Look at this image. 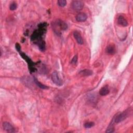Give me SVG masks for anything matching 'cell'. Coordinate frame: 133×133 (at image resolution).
I'll list each match as a JSON object with an SVG mask.
<instances>
[{
  "label": "cell",
  "mask_w": 133,
  "mask_h": 133,
  "mask_svg": "<svg viewBox=\"0 0 133 133\" xmlns=\"http://www.w3.org/2000/svg\"><path fill=\"white\" fill-rule=\"evenodd\" d=\"M46 24H41L39 25V29L35 30L31 35V40L36 43L42 51L45 49V44L43 39V36L46 31Z\"/></svg>",
  "instance_id": "1"
},
{
  "label": "cell",
  "mask_w": 133,
  "mask_h": 133,
  "mask_svg": "<svg viewBox=\"0 0 133 133\" xmlns=\"http://www.w3.org/2000/svg\"><path fill=\"white\" fill-rule=\"evenodd\" d=\"M20 54H21V56L27 62V63L29 66V68L30 72L31 73V72H34L36 70L34 63L30 59V58L28 56H27L26 55V54H25L24 53H22V52H20Z\"/></svg>",
  "instance_id": "2"
},
{
  "label": "cell",
  "mask_w": 133,
  "mask_h": 133,
  "mask_svg": "<svg viewBox=\"0 0 133 133\" xmlns=\"http://www.w3.org/2000/svg\"><path fill=\"white\" fill-rule=\"evenodd\" d=\"M52 80L54 84L56 85L60 86L63 84V82L60 78L58 73L57 71H54L52 74Z\"/></svg>",
  "instance_id": "3"
},
{
  "label": "cell",
  "mask_w": 133,
  "mask_h": 133,
  "mask_svg": "<svg viewBox=\"0 0 133 133\" xmlns=\"http://www.w3.org/2000/svg\"><path fill=\"white\" fill-rule=\"evenodd\" d=\"M71 4L73 9L75 11H80L84 7V3L81 1H74Z\"/></svg>",
  "instance_id": "4"
},
{
  "label": "cell",
  "mask_w": 133,
  "mask_h": 133,
  "mask_svg": "<svg viewBox=\"0 0 133 133\" xmlns=\"http://www.w3.org/2000/svg\"><path fill=\"white\" fill-rule=\"evenodd\" d=\"M128 117V112L126 111L123 112L116 117L115 121L117 123H120L125 120Z\"/></svg>",
  "instance_id": "5"
},
{
  "label": "cell",
  "mask_w": 133,
  "mask_h": 133,
  "mask_svg": "<svg viewBox=\"0 0 133 133\" xmlns=\"http://www.w3.org/2000/svg\"><path fill=\"white\" fill-rule=\"evenodd\" d=\"M73 35H74V37L76 41H77V43L79 44L82 45L83 44L84 42H83V40L82 39V37L79 31H74Z\"/></svg>",
  "instance_id": "6"
},
{
  "label": "cell",
  "mask_w": 133,
  "mask_h": 133,
  "mask_svg": "<svg viewBox=\"0 0 133 133\" xmlns=\"http://www.w3.org/2000/svg\"><path fill=\"white\" fill-rule=\"evenodd\" d=\"M3 126L5 130L8 132H15V129L14 127L8 122H5L3 124Z\"/></svg>",
  "instance_id": "7"
},
{
  "label": "cell",
  "mask_w": 133,
  "mask_h": 133,
  "mask_svg": "<svg viewBox=\"0 0 133 133\" xmlns=\"http://www.w3.org/2000/svg\"><path fill=\"white\" fill-rule=\"evenodd\" d=\"M87 19V16L85 13H80L76 16V20L79 22H84Z\"/></svg>",
  "instance_id": "8"
},
{
  "label": "cell",
  "mask_w": 133,
  "mask_h": 133,
  "mask_svg": "<svg viewBox=\"0 0 133 133\" xmlns=\"http://www.w3.org/2000/svg\"><path fill=\"white\" fill-rule=\"evenodd\" d=\"M106 53L109 55H113L115 54L116 52V46L114 44H110L106 48Z\"/></svg>",
  "instance_id": "9"
},
{
  "label": "cell",
  "mask_w": 133,
  "mask_h": 133,
  "mask_svg": "<svg viewBox=\"0 0 133 133\" xmlns=\"http://www.w3.org/2000/svg\"><path fill=\"white\" fill-rule=\"evenodd\" d=\"M118 24L122 27H127L128 22L126 19L122 16H120L118 18Z\"/></svg>",
  "instance_id": "10"
},
{
  "label": "cell",
  "mask_w": 133,
  "mask_h": 133,
  "mask_svg": "<svg viewBox=\"0 0 133 133\" xmlns=\"http://www.w3.org/2000/svg\"><path fill=\"white\" fill-rule=\"evenodd\" d=\"M56 25H57L59 27L61 30H66L68 28V26L63 21L58 20L57 22H56Z\"/></svg>",
  "instance_id": "11"
},
{
  "label": "cell",
  "mask_w": 133,
  "mask_h": 133,
  "mask_svg": "<svg viewBox=\"0 0 133 133\" xmlns=\"http://www.w3.org/2000/svg\"><path fill=\"white\" fill-rule=\"evenodd\" d=\"M109 89L108 86L103 87L99 90V94L101 96H106L109 93Z\"/></svg>",
  "instance_id": "12"
},
{
  "label": "cell",
  "mask_w": 133,
  "mask_h": 133,
  "mask_svg": "<svg viewBox=\"0 0 133 133\" xmlns=\"http://www.w3.org/2000/svg\"><path fill=\"white\" fill-rule=\"evenodd\" d=\"M79 74L83 77H88V76H90L93 74V71L90 70L85 69L79 72Z\"/></svg>",
  "instance_id": "13"
},
{
  "label": "cell",
  "mask_w": 133,
  "mask_h": 133,
  "mask_svg": "<svg viewBox=\"0 0 133 133\" xmlns=\"http://www.w3.org/2000/svg\"><path fill=\"white\" fill-rule=\"evenodd\" d=\"M34 82L35 83L39 86L40 88H42V89H47L48 88V87H47V86L42 84L41 82H40L39 81H38L36 78H34Z\"/></svg>",
  "instance_id": "14"
},
{
  "label": "cell",
  "mask_w": 133,
  "mask_h": 133,
  "mask_svg": "<svg viewBox=\"0 0 133 133\" xmlns=\"http://www.w3.org/2000/svg\"><path fill=\"white\" fill-rule=\"evenodd\" d=\"M57 3L59 6L63 7L66 5L67 1H65V0H58Z\"/></svg>",
  "instance_id": "15"
},
{
  "label": "cell",
  "mask_w": 133,
  "mask_h": 133,
  "mask_svg": "<svg viewBox=\"0 0 133 133\" xmlns=\"http://www.w3.org/2000/svg\"><path fill=\"white\" fill-rule=\"evenodd\" d=\"M95 125V123L93 122H86L84 124V127L86 128H90L92 127H93Z\"/></svg>",
  "instance_id": "16"
},
{
  "label": "cell",
  "mask_w": 133,
  "mask_h": 133,
  "mask_svg": "<svg viewBox=\"0 0 133 133\" xmlns=\"http://www.w3.org/2000/svg\"><path fill=\"white\" fill-rule=\"evenodd\" d=\"M17 8V4L16 3L13 2L12 3H11L9 6V9L11 11H15Z\"/></svg>",
  "instance_id": "17"
},
{
  "label": "cell",
  "mask_w": 133,
  "mask_h": 133,
  "mask_svg": "<svg viewBox=\"0 0 133 133\" xmlns=\"http://www.w3.org/2000/svg\"><path fill=\"white\" fill-rule=\"evenodd\" d=\"M115 131V127L113 125H110L109 126V127H108L107 130H106V132H113Z\"/></svg>",
  "instance_id": "18"
},
{
  "label": "cell",
  "mask_w": 133,
  "mask_h": 133,
  "mask_svg": "<svg viewBox=\"0 0 133 133\" xmlns=\"http://www.w3.org/2000/svg\"><path fill=\"white\" fill-rule=\"evenodd\" d=\"M77 62H78V56H77V55H75V56L73 57V58H72L71 63L72 64L75 65V64H77Z\"/></svg>",
  "instance_id": "19"
},
{
  "label": "cell",
  "mask_w": 133,
  "mask_h": 133,
  "mask_svg": "<svg viewBox=\"0 0 133 133\" xmlns=\"http://www.w3.org/2000/svg\"><path fill=\"white\" fill-rule=\"evenodd\" d=\"M16 49H17V50L18 51V52H20V51H21V46H20V45L18 43H17L16 44Z\"/></svg>",
  "instance_id": "20"
}]
</instances>
